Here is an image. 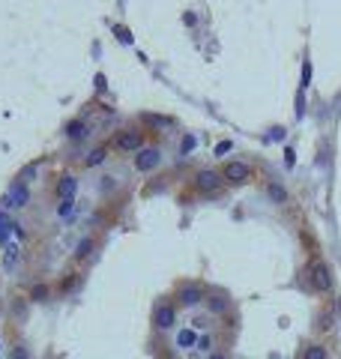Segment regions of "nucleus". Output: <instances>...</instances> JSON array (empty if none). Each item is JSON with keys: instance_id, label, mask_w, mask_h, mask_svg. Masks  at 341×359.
Listing matches in <instances>:
<instances>
[{"instance_id": "1", "label": "nucleus", "mask_w": 341, "mask_h": 359, "mask_svg": "<svg viewBox=\"0 0 341 359\" xmlns=\"http://www.w3.org/2000/svg\"><path fill=\"white\" fill-rule=\"evenodd\" d=\"M305 285H309L312 294L317 297H326L335 290V273H333V264L326 257H312L309 266H305Z\"/></svg>"}, {"instance_id": "2", "label": "nucleus", "mask_w": 341, "mask_h": 359, "mask_svg": "<svg viewBox=\"0 0 341 359\" xmlns=\"http://www.w3.org/2000/svg\"><path fill=\"white\" fill-rule=\"evenodd\" d=\"M180 327V309H177V302L170 299V297H159L153 302V311H150V330L156 335H170V332H177Z\"/></svg>"}, {"instance_id": "3", "label": "nucleus", "mask_w": 341, "mask_h": 359, "mask_svg": "<svg viewBox=\"0 0 341 359\" xmlns=\"http://www.w3.org/2000/svg\"><path fill=\"white\" fill-rule=\"evenodd\" d=\"M207 290H210V287H203L201 282H195V278H183V282H177L170 299L177 302L180 311H192V309L203 306V299H207Z\"/></svg>"}, {"instance_id": "4", "label": "nucleus", "mask_w": 341, "mask_h": 359, "mask_svg": "<svg viewBox=\"0 0 341 359\" xmlns=\"http://www.w3.org/2000/svg\"><path fill=\"white\" fill-rule=\"evenodd\" d=\"M203 306H207V314L213 320H225V318H231V311H234V299H231V294H225V290H207Z\"/></svg>"}, {"instance_id": "5", "label": "nucleus", "mask_w": 341, "mask_h": 359, "mask_svg": "<svg viewBox=\"0 0 341 359\" xmlns=\"http://www.w3.org/2000/svg\"><path fill=\"white\" fill-rule=\"evenodd\" d=\"M222 180L225 183H234V186H243V183H252V177H255V168L248 165V162H240V159H231L225 168H222Z\"/></svg>"}, {"instance_id": "6", "label": "nucleus", "mask_w": 341, "mask_h": 359, "mask_svg": "<svg viewBox=\"0 0 341 359\" xmlns=\"http://www.w3.org/2000/svg\"><path fill=\"white\" fill-rule=\"evenodd\" d=\"M159 165H162V150L141 147L138 153H135V171L138 174H150V171H156Z\"/></svg>"}, {"instance_id": "7", "label": "nucleus", "mask_w": 341, "mask_h": 359, "mask_svg": "<svg viewBox=\"0 0 341 359\" xmlns=\"http://www.w3.org/2000/svg\"><path fill=\"white\" fill-rule=\"evenodd\" d=\"M297 359H333V351L321 339H305L297 347Z\"/></svg>"}, {"instance_id": "8", "label": "nucleus", "mask_w": 341, "mask_h": 359, "mask_svg": "<svg viewBox=\"0 0 341 359\" xmlns=\"http://www.w3.org/2000/svg\"><path fill=\"white\" fill-rule=\"evenodd\" d=\"M335 327H338V320H335V314H333V309H321L314 314V339H321V341H326V335H333L335 332Z\"/></svg>"}, {"instance_id": "9", "label": "nucleus", "mask_w": 341, "mask_h": 359, "mask_svg": "<svg viewBox=\"0 0 341 359\" xmlns=\"http://www.w3.org/2000/svg\"><path fill=\"white\" fill-rule=\"evenodd\" d=\"M114 150H120V153H138L141 150V132L120 129L117 135H114Z\"/></svg>"}, {"instance_id": "10", "label": "nucleus", "mask_w": 341, "mask_h": 359, "mask_svg": "<svg viewBox=\"0 0 341 359\" xmlns=\"http://www.w3.org/2000/svg\"><path fill=\"white\" fill-rule=\"evenodd\" d=\"M219 347H227V344L222 341V332H219V330H207V332H201V335H198L195 351H198L201 356H210L213 351H219Z\"/></svg>"}, {"instance_id": "11", "label": "nucleus", "mask_w": 341, "mask_h": 359, "mask_svg": "<svg viewBox=\"0 0 341 359\" xmlns=\"http://www.w3.org/2000/svg\"><path fill=\"white\" fill-rule=\"evenodd\" d=\"M222 183H225V180H222L219 171H198V177H195V186L201 189V192H207V195L219 192Z\"/></svg>"}, {"instance_id": "12", "label": "nucleus", "mask_w": 341, "mask_h": 359, "mask_svg": "<svg viewBox=\"0 0 341 359\" xmlns=\"http://www.w3.org/2000/svg\"><path fill=\"white\" fill-rule=\"evenodd\" d=\"M198 335H201V332H195L192 327H186V330H177V332H174V351H177V353L192 351V347L198 344Z\"/></svg>"}, {"instance_id": "13", "label": "nucleus", "mask_w": 341, "mask_h": 359, "mask_svg": "<svg viewBox=\"0 0 341 359\" xmlns=\"http://www.w3.org/2000/svg\"><path fill=\"white\" fill-rule=\"evenodd\" d=\"M54 192H57V198H60V201H72L75 192H78V180H75L72 174H63L60 180H57Z\"/></svg>"}, {"instance_id": "14", "label": "nucleus", "mask_w": 341, "mask_h": 359, "mask_svg": "<svg viewBox=\"0 0 341 359\" xmlns=\"http://www.w3.org/2000/svg\"><path fill=\"white\" fill-rule=\"evenodd\" d=\"M27 201H30L27 186L25 183H15L13 189H9V195H6V207H27Z\"/></svg>"}, {"instance_id": "15", "label": "nucleus", "mask_w": 341, "mask_h": 359, "mask_svg": "<svg viewBox=\"0 0 341 359\" xmlns=\"http://www.w3.org/2000/svg\"><path fill=\"white\" fill-rule=\"evenodd\" d=\"M96 249H99V240H96V237H84L81 243H78V249H75V261H78V264H84L87 257H93V255H96Z\"/></svg>"}, {"instance_id": "16", "label": "nucleus", "mask_w": 341, "mask_h": 359, "mask_svg": "<svg viewBox=\"0 0 341 359\" xmlns=\"http://www.w3.org/2000/svg\"><path fill=\"white\" fill-rule=\"evenodd\" d=\"M267 198L272 201V204H279V207H284V204H288V189H284V186H279V183H267Z\"/></svg>"}, {"instance_id": "17", "label": "nucleus", "mask_w": 341, "mask_h": 359, "mask_svg": "<svg viewBox=\"0 0 341 359\" xmlns=\"http://www.w3.org/2000/svg\"><path fill=\"white\" fill-rule=\"evenodd\" d=\"M6 359H33V351H30V344H27V341H15L13 347H9Z\"/></svg>"}, {"instance_id": "18", "label": "nucleus", "mask_w": 341, "mask_h": 359, "mask_svg": "<svg viewBox=\"0 0 341 359\" xmlns=\"http://www.w3.org/2000/svg\"><path fill=\"white\" fill-rule=\"evenodd\" d=\"M87 132H90V129L84 126L81 120H72V123H66V138H69V141H81Z\"/></svg>"}, {"instance_id": "19", "label": "nucleus", "mask_w": 341, "mask_h": 359, "mask_svg": "<svg viewBox=\"0 0 341 359\" xmlns=\"http://www.w3.org/2000/svg\"><path fill=\"white\" fill-rule=\"evenodd\" d=\"M51 299V285H33L30 287V302H48Z\"/></svg>"}, {"instance_id": "20", "label": "nucleus", "mask_w": 341, "mask_h": 359, "mask_svg": "<svg viewBox=\"0 0 341 359\" xmlns=\"http://www.w3.org/2000/svg\"><path fill=\"white\" fill-rule=\"evenodd\" d=\"M108 159V147H96L93 153H90L87 156V159H84V168H99L102 162H105Z\"/></svg>"}, {"instance_id": "21", "label": "nucleus", "mask_w": 341, "mask_h": 359, "mask_svg": "<svg viewBox=\"0 0 341 359\" xmlns=\"http://www.w3.org/2000/svg\"><path fill=\"white\" fill-rule=\"evenodd\" d=\"M72 210H75V201H60L57 204V216L66 219V216H72Z\"/></svg>"}, {"instance_id": "22", "label": "nucleus", "mask_w": 341, "mask_h": 359, "mask_svg": "<svg viewBox=\"0 0 341 359\" xmlns=\"http://www.w3.org/2000/svg\"><path fill=\"white\" fill-rule=\"evenodd\" d=\"M9 228H15L13 222H9L4 212H0V243H6V237H9Z\"/></svg>"}, {"instance_id": "23", "label": "nucleus", "mask_w": 341, "mask_h": 359, "mask_svg": "<svg viewBox=\"0 0 341 359\" xmlns=\"http://www.w3.org/2000/svg\"><path fill=\"white\" fill-rule=\"evenodd\" d=\"M203 359H234V353L227 351V347H219V351H213L210 356H203Z\"/></svg>"}, {"instance_id": "24", "label": "nucleus", "mask_w": 341, "mask_h": 359, "mask_svg": "<svg viewBox=\"0 0 341 359\" xmlns=\"http://www.w3.org/2000/svg\"><path fill=\"white\" fill-rule=\"evenodd\" d=\"M309 81H312V60H305L302 63V90L309 87Z\"/></svg>"}, {"instance_id": "25", "label": "nucleus", "mask_w": 341, "mask_h": 359, "mask_svg": "<svg viewBox=\"0 0 341 359\" xmlns=\"http://www.w3.org/2000/svg\"><path fill=\"white\" fill-rule=\"evenodd\" d=\"M227 150H231V141H222V144H215V156H225Z\"/></svg>"}, {"instance_id": "26", "label": "nucleus", "mask_w": 341, "mask_h": 359, "mask_svg": "<svg viewBox=\"0 0 341 359\" xmlns=\"http://www.w3.org/2000/svg\"><path fill=\"white\" fill-rule=\"evenodd\" d=\"M335 320H338V330H341V299L335 302Z\"/></svg>"}]
</instances>
